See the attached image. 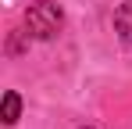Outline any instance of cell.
I'll return each instance as SVG.
<instances>
[{
    "label": "cell",
    "mask_w": 132,
    "mask_h": 129,
    "mask_svg": "<svg viewBox=\"0 0 132 129\" xmlns=\"http://www.w3.org/2000/svg\"><path fill=\"white\" fill-rule=\"evenodd\" d=\"M0 118H4V126H14V122L22 118V97H18L14 90L4 93V111H0Z\"/></svg>",
    "instance_id": "obj_3"
},
{
    "label": "cell",
    "mask_w": 132,
    "mask_h": 129,
    "mask_svg": "<svg viewBox=\"0 0 132 129\" xmlns=\"http://www.w3.org/2000/svg\"><path fill=\"white\" fill-rule=\"evenodd\" d=\"M114 32L125 43H132V0H125V4L114 11Z\"/></svg>",
    "instance_id": "obj_2"
},
{
    "label": "cell",
    "mask_w": 132,
    "mask_h": 129,
    "mask_svg": "<svg viewBox=\"0 0 132 129\" xmlns=\"http://www.w3.org/2000/svg\"><path fill=\"white\" fill-rule=\"evenodd\" d=\"M64 25V11L54 4V0H36L29 11H25V29L32 40H54Z\"/></svg>",
    "instance_id": "obj_1"
}]
</instances>
